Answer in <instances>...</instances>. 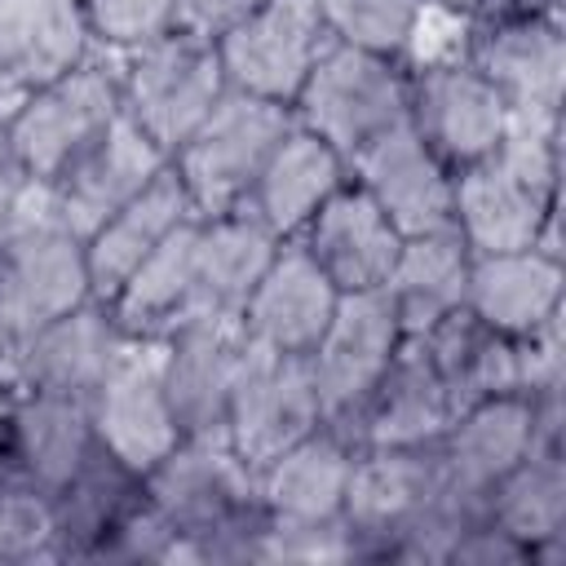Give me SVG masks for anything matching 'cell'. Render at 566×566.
<instances>
[{
  "mask_svg": "<svg viewBox=\"0 0 566 566\" xmlns=\"http://www.w3.org/2000/svg\"><path fill=\"white\" fill-rule=\"evenodd\" d=\"M562 119L509 115L504 142L455 172V230L473 256L544 248L557 252Z\"/></svg>",
  "mask_w": 566,
  "mask_h": 566,
  "instance_id": "cell-1",
  "label": "cell"
},
{
  "mask_svg": "<svg viewBox=\"0 0 566 566\" xmlns=\"http://www.w3.org/2000/svg\"><path fill=\"white\" fill-rule=\"evenodd\" d=\"M296 124L292 106L226 88L203 124L172 150V172L181 177L195 217H221L248 203L265 159Z\"/></svg>",
  "mask_w": 566,
  "mask_h": 566,
  "instance_id": "cell-2",
  "label": "cell"
},
{
  "mask_svg": "<svg viewBox=\"0 0 566 566\" xmlns=\"http://www.w3.org/2000/svg\"><path fill=\"white\" fill-rule=\"evenodd\" d=\"M226 71L217 57V40L195 35L186 27H168L164 35L128 49L119 71V106L124 115L172 159V150L203 124V115L226 93Z\"/></svg>",
  "mask_w": 566,
  "mask_h": 566,
  "instance_id": "cell-3",
  "label": "cell"
},
{
  "mask_svg": "<svg viewBox=\"0 0 566 566\" xmlns=\"http://www.w3.org/2000/svg\"><path fill=\"white\" fill-rule=\"evenodd\" d=\"M119 71L88 57L62 80L22 93L4 115L9 159L31 186L49 190L119 119Z\"/></svg>",
  "mask_w": 566,
  "mask_h": 566,
  "instance_id": "cell-4",
  "label": "cell"
},
{
  "mask_svg": "<svg viewBox=\"0 0 566 566\" xmlns=\"http://www.w3.org/2000/svg\"><path fill=\"white\" fill-rule=\"evenodd\" d=\"M407 84L411 66L402 57L332 40L327 53L314 62L310 80L301 84L292 115L349 164L371 137L407 119Z\"/></svg>",
  "mask_w": 566,
  "mask_h": 566,
  "instance_id": "cell-5",
  "label": "cell"
},
{
  "mask_svg": "<svg viewBox=\"0 0 566 566\" xmlns=\"http://www.w3.org/2000/svg\"><path fill=\"white\" fill-rule=\"evenodd\" d=\"M146 500L181 535L177 562H199V548L261 513L256 469L230 438H181L146 478Z\"/></svg>",
  "mask_w": 566,
  "mask_h": 566,
  "instance_id": "cell-6",
  "label": "cell"
},
{
  "mask_svg": "<svg viewBox=\"0 0 566 566\" xmlns=\"http://www.w3.org/2000/svg\"><path fill=\"white\" fill-rule=\"evenodd\" d=\"M84 301H93L84 239L71 234L53 217L49 195L35 190L31 208L0 252V332L18 349L31 332L80 310Z\"/></svg>",
  "mask_w": 566,
  "mask_h": 566,
  "instance_id": "cell-7",
  "label": "cell"
},
{
  "mask_svg": "<svg viewBox=\"0 0 566 566\" xmlns=\"http://www.w3.org/2000/svg\"><path fill=\"white\" fill-rule=\"evenodd\" d=\"M407 340L398 305L389 287H367V292H340L336 314L318 345L310 349L314 385L323 398V420L340 433H349L354 416L389 371L398 345Z\"/></svg>",
  "mask_w": 566,
  "mask_h": 566,
  "instance_id": "cell-8",
  "label": "cell"
},
{
  "mask_svg": "<svg viewBox=\"0 0 566 566\" xmlns=\"http://www.w3.org/2000/svg\"><path fill=\"white\" fill-rule=\"evenodd\" d=\"M332 35L314 0H265L217 35L226 84L279 106H292Z\"/></svg>",
  "mask_w": 566,
  "mask_h": 566,
  "instance_id": "cell-9",
  "label": "cell"
},
{
  "mask_svg": "<svg viewBox=\"0 0 566 566\" xmlns=\"http://www.w3.org/2000/svg\"><path fill=\"white\" fill-rule=\"evenodd\" d=\"M323 424V398L314 385L310 354H279L248 336L234 398H230V447L252 464H270L279 451Z\"/></svg>",
  "mask_w": 566,
  "mask_h": 566,
  "instance_id": "cell-10",
  "label": "cell"
},
{
  "mask_svg": "<svg viewBox=\"0 0 566 566\" xmlns=\"http://www.w3.org/2000/svg\"><path fill=\"white\" fill-rule=\"evenodd\" d=\"M407 124L451 172H460L504 142L509 106L469 57H442L411 66Z\"/></svg>",
  "mask_w": 566,
  "mask_h": 566,
  "instance_id": "cell-11",
  "label": "cell"
},
{
  "mask_svg": "<svg viewBox=\"0 0 566 566\" xmlns=\"http://www.w3.org/2000/svg\"><path fill=\"white\" fill-rule=\"evenodd\" d=\"M442 495V464L433 447H358L340 522L354 557L385 562L389 544Z\"/></svg>",
  "mask_w": 566,
  "mask_h": 566,
  "instance_id": "cell-12",
  "label": "cell"
},
{
  "mask_svg": "<svg viewBox=\"0 0 566 566\" xmlns=\"http://www.w3.org/2000/svg\"><path fill=\"white\" fill-rule=\"evenodd\" d=\"M248 332L239 318H190L159 340V376L181 438H226Z\"/></svg>",
  "mask_w": 566,
  "mask_h": 566,
  "instance_id": "cell-13",
  "label": "cell"
},
{
  "mask_svg": "<svg viewBox=\"0 0 566 566\" xmlns=\"http://www.w3.org/2000/svg\"><path fill=\"white\" fill-rule=\"evenodd\" d=\"M133 349L106 301H84L80 310L31 332L9 363V385L31 394H57L88 402L115 363Z\"/></svg>",
  "mask_w": 566,
  "mask_h": 566,
  "instance_id": "cell-14",
  "label": "cell"
},
{
  "mask_svg": "<svg viewBox=\"0 0 566 566\" xmlns=\"http://www.w3.org/2000/svg\"><path fill=\"white\" fill-rule=\"evenodd\" d=\"M349 181L376 199L402 239L455 226V172L416 137L407 119L371 137L349 159Z\"/></svg>",
  "mask_w": 566,
  "mask_h": 566,
  "instance_id": "cell-15",
  "label": "cell"
},
{
  "mask_svg": "<svg viewBox=\"0 0 566 566\" xmlns=\"http://www.w3.org/2000/svg\"><path fill=\"white\" fill-rule=\"evenodd\" d=\"M88 420L97 447H106L119 464L142 478L181 442L159 376V340H133V349L88 398Z\"/></svg>",
  "mask_w": 566,
  "mask_h": 566,
  "instance_id": "cell-16",
  "label": "cell"
},
{
  "mask_svg": "<svg viewBox=\"0 0 566 566\" xmlns=\"http://www.w3.org/2000/svg\"><path fill=\"white\" fill-rule=\"evenodd\" d=\"M168 168V155L119 111V119L44 190L53 217L88 239L106 217H115L133 195H142L159 172Z\"/></svg>",
  "mask_w": 566,
  "mask_h": 566,
  "instance_id": "cell-17",
  "label": "cell"
},
{
  "mask_svg": "<svg viewBox=\"0 0 566 566\" xmlns=\"http://www.w3.org/2000/svg\"><path fill=\"white\" fill-rule=\"evenodd\" d=\"M464 57L495 84L509 115L562 119V93H566L562 18H522V22L473 27Z\"/></svg>",
  "mask_w": 566,
  "mask_h": 566,
  "instance_id": "cell-18",
  "label": "cell"
},
{
  "mask_svg": "<svg viewBox=\"0 0 566 566\" xmlns=\"http://www.w3.org/2000/svg\"><path fill=\"white\" fill-rule=\"evenodd\" d=\"M539 416L535 402L522 394H495L464 407L447 433L433 442L442 482L451 495L469 504H486V491L539 447Z\"/></svg>",
  "mask_w": 566,
  "mask_h": 566,
  "instance_id": "cell-19",
  "label": "cell"
},
{
  "mask_svg": "<svg viewBox=\"0 0 566 566\" xmlns=\"http://www.w3.org/2000/svg\"><path fill=\"white\" fill-rule=\"evenodd\" d=\"M340 287L318 270L301 239H283L243 305V332L279 354H310L336 314Z\"/></svg>",
  "mask_w": 566,
  "mask_h": 566,
  "instance_id": "cell-20",
  "label": "cell"
},
{
  "mask_svg": "<svg viewBox=\"0 0 566 566\" xmlns=\"http://www.w3.org/2000/svg\"><path fill=\"white\" fill-rule=\"evenodd\" d=\"M451 420L455 407L429 349L420 336H407L345 438L354 447H433Z\"/></svg>",
  "mask_w": 566,
  "mask_h": 566,
  "instance_id": "cell-21",
  "label": "cell"
},
{
  "mask_svg": "<svg viewBox=\"0 0 566 566\" xmlns=\"http://www.w3.org/2000/svg\"><path fill=\"white\" fill-rule=\"evenodd\" d=\"M296 239L340 292L385 287L402 252V234L358 181H345Z\"/></svg>",
  "mask_w": 566,
  "mask_h": 566,
  "instance_id": "cell-22",
  "label": "cell"
},
{
  "mask_svg": "<svg viewBox=\"0 0 566 566\" xmlns=\"http://www.w3.org/2000/svg\"><path fill=\"white\" fill-rule=\"evenodd\" d=\"M354 442L332 429L327 420L279 451L270 464L256 469V495L270 522L283 526H323L340 517L349 469H354Z\"/></svg>",
  "mask_w": 566,
  "mask_h": 566,
  "instance_id": "cell-23",
  "label": "cell"
},
{
  "mask_svg": "<svg viewBox=\"0 0 566 566\" xmlns=\"http://www.w3.org/2000/svg\"><path fill=\"white\" fill-rule=\"evenodd\" d=\"M566 270L557 252L517 248V252H482L469 265L464 305L500 336H531L544 323L562 318Z\"/></svg>",
  "mask_w": 566,
  "mask_h": 566,
  "instance_id": "cell-24",
  "label": "cell"
},
{
  "mask_svg": "<svg viewBox=\"0 0 566 566\" xmlns=\"http://www.w3.org/2000/svg\"><path fill=\"white\" fill-rule=\"evenodd\" d=\"M93 57V27L80 0H0L4 88L31 93Z\"/></svg>",
  "mask_w": 566,
  "mask_h": 566,
  "instance_id": "cell-25",
  "label": "cell"
},
{
  "mask_svg": "<svg viewBox=\"0 0 566 566\" xmlns=\"http://www.w3.org/2000/svg\"><path fill=\"white\" fill-rule=\"evenodd\" d=\"M349 181V164L310 128L292 124L287 137L265 159L243 212H252L270 234L296 239L310 217Z\"/></svg>",
  "mask_w": 566,
  "mask_h": 566,
  "instance_id": "cell-26",
  "label": "cell"
},
{
  "mask_svg": "<svg viewBox=\"0 0 566 566\" xmlns=\"http://www.w3.org/2000/svg\"><path fill=\"white\" fill-rule=\"evenodd\" d=\"M482 517L526 544L531 566L566 562V451L562 442H539L517 460L482 504Z\"/></svg>",
  "mask_w": 566,
  "mask_h": 566,
  "instance_id": "cell-27",
  "label": "cell"
},
{
  "mask_svg": "<svg viewBox=\"0 0 566 566\" xmlns=\"http://www.w3.org/2000/svg\"><path fill=\"white\" fill-rule=\"evenodd\" d=\"M190 195L181 186V177L172 172V164L142 190L133 195L115 217H106L88 239H84V261H88V283H93V301H111L124 279L181 226L190 221Z\"/></svg>",
  "mask_w": 566,
  "mask_h": 566,
  "instance_id": "cell-28",
  "label": "cell"
},
{
  "mask_svg": "<svg viewBox=\"0 0 566 566\" xmlns=\"http://www.w3.org/2000/svg\"><path fill=\"white\" fill-rule=\"evenodd\" d=\"M279 234H270L252 212L234 208L221 217H199L195 226V314L190 318H243L252 287L279 252Z\"/></svg>",
  "mask_w": 566,
  "mask_h": 566,
  "instance_id": "cell-29",
  "label": "cell"
},
{
  "mask_svg": "<svg viewBox=\"0 0 566 566\" xmlns=\"http://www.w3.org/2000/svg\"><path fill=\"white\" fill-rule=\"evenodd\" d=\"M195 226L181 221L106 301L128 340H164L195 314Z\"/></svg>",
  "mask_w": 566,
  "mask_h": 566,
  "instance_id": "cell-30",
  "label": "cell"
},
{
  "mask_svg": "<svg viewBox=\"0 0 566 566\" xmlns=\"http://www.w3.org/2000/svg\"><path fill=\"white\" fill-rule=\"evenodd\" d=\"M420 345L429 349L455 416L482 398L495 394H517V340L491 332L469 305L442 314L433 327L416 332Z\"/></svg>",
  "mask_w": 566,
  "mask_h": 566,
  "instance_id": "cell-31",
  "label": "cell"
},
{
  "mask_svg": "<svg viewBox=\"0 0 566 566\" xmlns=\"http://www.w3.org/2000/svg\"><path fill=\"white\" fill-rule=\"evenodd\" d=\"M142 495H146L142 473L119 464L106 447H93V455L75 469V478L49 495L57 562H93L97 544Z\"/></svg>",
  "mask_w": 566,
  "mask_h": 566,
  "instance_id": "cell-32",
  "label": "cell"
},
{
  "mask_svg": "<svg viewBox=\"0 0 566 566\" xmlns=\"http://www.w3.org/2000/svg\"><path fill=\"white\" fill-rule=\"evenodd\" d=\"M13 438H18V464L27 486L53 495L75 478V469L93 455V420L88 402L57 398V394H13Z\"/></svg>",
  "mask_w": 566,
  "mask_h": 566,
  "instance_id": "cell-33",
  "label": "cell"
},
{
  "mask_svg": "<svg viewBox=\"0 0 566 566\" xmlns=\"http://www.w3.org/2000/svg\"><path fill=\"white\" fill-rule=\"evenodd\" d=\"M469 265H473V252H469V243L460 239L455 226L402 239V252H398L385 287L398 305V318H402L407 336L433 327L442 314L464 305Z\"/></svg>",
  "mask_w": 566,
  "mask_h": 566,
  "instance_id": "cell-34",
  "label": "cell"
},
{
  "mask_svg": "<svg viewBox=\"0 0 566 566\" xmlns=\"http://www.w3.org/2000/svg\"><path fill=\"white\" fill-rule=\"evenodd\" d=\"M327 35L336 44H354L367 53H385V57H402L411 53L424 0H314Z\"/></svg>",
  "mask_w": 566,
  "mask_h": 566,
  "instance_id": "cell-35",
  "label": "cell"
},
{
  "mask_svg": "<svg viewBox=\"0 0 566 566\" xmlns=\"http://www.w3.org/2000/svg\"><path fill=\"white\" fill-rule=\"evenodd\" d=\"M57 562L53 504L27 482H0V566Z\"/></svg>",
  "mask_w": 566,
  "mask_h": 566,
  "instance_id": "cell-36",
  "label": "cell"
},
{
  "mask_svg": "<svg viewBox=\"0 0 566 566\" xmlns=\"http://www.w3.org/2000/svg\"><path fill=\"white\" fill-rule=\"evenodd\" d=\"M177 548H181V535H177L172 522L142 495V500L115 522V531L97 544L93 562H128V566H142V562H177Z\"/></svg>",
  "mask_w": 566,
  "mask_h": 566,
  "instance_id": "cell-37",
  "label": "cell"
},
{
  "mask_svg": "<svg viewBox=\"0 0 566 566\" xmlns=\"http://www.w3.org/2000/svg\"><path fill=\"white\" fill-rule=\"evenodd\" d=\"M93 40L111 49H137L168 27H177V0H80Z\"/></svg>",
  "mask_w": 566,
  "mask_h": 566,
  "instance_id": "cell-38",
  "label": "cell"
},
{
  "mask_svg": "<svg viewBox=\"0 0 566 566\" xmlns=\"http://www.w3.org/2000/svg\"><path fill=\"white\" fill-rule=\"evenodd\" d=\"M447 566H531L526 544H517L509 531H500L495 522L478 517L473 526H464V535L455 539Z\"/></svg>",
  "mask_w": 566,
  "mask_h": 566,
  "instance_id": "cell-39",
  "label": "cell"
},
{
  "mask_svg": "<svg viewBox=\"0 0 566 566\" xmlns=\"http://www.w3.org/2000/svg\"><path fill=\"white\" fill-rule=\"evenodd\" d=\"M261 4L265 0H177V27L217 40L221 31H230L239 18H248Z\"/></svg>",
  "mask_w": 566,
  "mask_h": 566,
  "instance_id": "cell-40",
  "label": "cell"
},
{
  "mask_svg": "<svg viewBox=\"0 0 566 566\" xmlns=\"http://www.w3.org/2000/svg\"><path fill=\"white\" fill-rule=\"evenodd\" d=\"M35 190H40V186H31V181L18 172V164H4V168H0V252H4V243L13 239V230H18L22 212L31 208Z\"/></svg>",
  "mask_w": 566,
  "mask_h": 566,
  "instance_id": "cell-41",
  "label": "cell"
},
{
  "mask_svg": "<svg viewBox=\"0 0 566 566\" xmlns=\"http://www.w3.org/2000/svg\"><path fill=\"white\" fill-rule=\"evenodd\" d=\"M522 18H562V0H482L469 22L495 27V22H522Z\"/></svg>",
  "mask_w": 566,
  "mask_h": 566,
  "instance_id": "cell-42",
  "label": "cell"
},
{
  "mask_svg": "<svg viewBox=\"0 0 566 566\" xmlns=\"http://www.w3.org/2000/svg\"><path fill=\"white\" fill-rule=\"evenodd\" d=\"M13 385L0 380V482H27L18 464V438H13Z\"/></svg>",
  "mask_w": 566,
  "mask_h": 566,
  "instance_id": "cell-43",
  "label": "cell"
},
{
  "mask_svg": "<svg viewBox=\"0 0 566 566\" xmlns=\"http://www.w3.org/2000/svg\"><path fill=\"white\" fill-rule=\"evenodd\" d=\"M424 4H438V9H447V13H460V18H473V9H478L482 0H424Z\"/></svg>",
  "mask_w": 566,
  "mask_h": 566,
  "instance_id": "cell-44",
  "label": "cell"
},
{
  "mask_svg": "<svg viewBox=\"0 0 566 566\" xmlns=\"http://www.w3.org/2000/svg\"><path fill=\"white\" fill-rule=\"evenodd\" d=\"M9 363H13V345H9V336L0 332V380H9Z\"/></svg>",
  "mask_w": 566,
  "mask_h": 566,
  "instance_id": "cell-45",
  "label": "cell"
},
{
  "mask_svg": "<svg viewBox=\"0 0 566 566\" xmlns=\"http://www.w3.org/2000/svg\"><path fill=\"white\" fill-rule=\"evenodd\" d=\"M4 164H13V159H9V133H4V115H0V168Z\"/></svg>",
  "mask_w": 566,
  "mask_h": 566,
  "instance_id": "cell-46",
  "label": "cell"
},
{
  "mask_svg": "<svg viewBox=\"0 0 566 566\" xmlns=\"http://www.w3.org/2000/svg\"><path fill=\"white\" fill-rule=\"evenodd\" d=\"M4 93H9V88H4V75H0V97H4Z\"/></svg>",
  "mask_w": 566,
  "mask_h": 566,
  "instance_id": "cell-47",
  "label": "cell"
}]
</instances>
